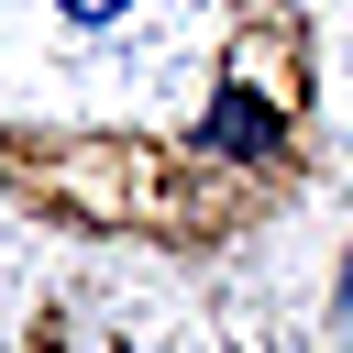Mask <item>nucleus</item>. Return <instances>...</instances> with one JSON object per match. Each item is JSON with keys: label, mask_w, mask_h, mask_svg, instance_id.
Returning <instances> with one entry per match:
<instances>
[{"label": "nucleus", "mask_w": 353, "mask_h": 353, "mask_svg": "<svg viewBox=\"0 0 353 353\" xmlns=\"http://www.w3.org/2000/svg\"><path fill=\"white\" fill-rule=\"evenodd\" d=\"M55 11H66V22H121L132 0H55Z\"/></svg>", "instance_id": "1"}, {"label": "nucleus", "mask_w": 353, "mask_h": 353, "mask_svg": "<svg viewBox=\"0 0 353 353\" xmlns=\"http://www.w3.org/2000/svg\"><path fill=\"white\" fill-rule=\"evenodd\" d=\"M342 331H353V254H342Z\"/></svg>", "instance_id": "2"}]
</instances>
